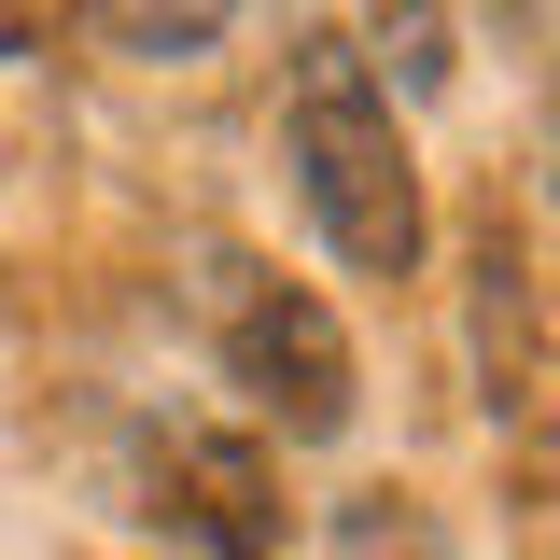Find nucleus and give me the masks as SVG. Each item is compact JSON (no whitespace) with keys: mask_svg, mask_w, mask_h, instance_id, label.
Instances as JSON below:
<instances>
[{"mask_svg":"<svg viewBox=\"0 0 560 560\" xmlns=\"http://www.w3.org/2000/svg\"><path fill=\"white\" fill-rule=\"evenodd\" d=\"M294 197H308V224L350 280H420V253H434L420 154L350 28H294Z\"/></svg>","mask_w":560,"mask_h":560,"instance_id":"1","label":"nucleus"},{"mask_svg":"<svg viewBox=\"0 0 560 560\" xmlns=\"http://www.w3.org/2000/svg\"><path fill=\"white\" fill-rule=\"evenodd\" d=\"M210 350H224V378L253 393V407L294 434V448H323V434H350L364 420V364H350L337 308L308 294V280L253 267V253H210Z\"/></svg>","mask_w":560,"mask_h":560,"instance_id":"2","label":"nucleus"},{"mask_svg":"<svg viewBox=\"0 0 560 560\" xmlns=\"http://www.w3.org/2000/svg\"><path fill=\"white\" fill-rule=\"evenodd\" d=\"M140 518L197 560H280V463L267 434L224 420H154L140 434Z\"/></svg>","mask_w":560,"mask_h":560,"instance_id":"3","label":"nucleus"},{"mask_svg":"<svg viewBox=\"0 0 560 560\" xmlns=\"http://www.w3.org/2000/svg\"><path fill=\"white\" fill-rule=\"evenodd\" d=\"M477 407L518 420V434L547 407V294H533V238L504 210L477 224Z\"/></svg>","mask_w":560,"mask_h":560,"instance_id":"4","label":"nucleus"},{"mask_svg":"<svg viewBox=\"0 0 560 560\" xmlns=\"http://www.w3.org/2000/svg\"><path fill=\"white\" fill-rule=\"evenodd\" d=\"M98 28H113L127 57H210V43H224V14H98Z\"/></svg>","mask_w":560,"mask_h":560,"instance_id":"5","label":"nucleus"}]
</instances>
